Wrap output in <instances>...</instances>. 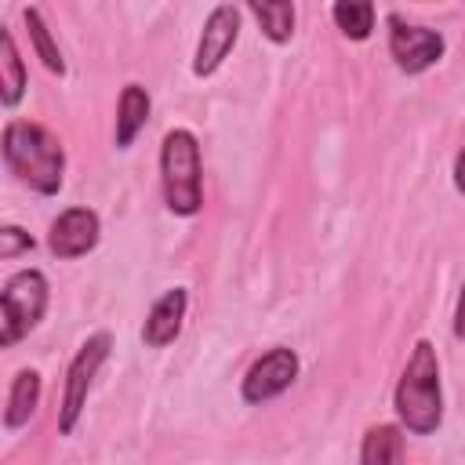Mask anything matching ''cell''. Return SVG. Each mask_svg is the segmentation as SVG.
I'll return each mask as SVG.
<instances>
[{"mask_svg": "<svg viewBox=\"0 0 465 465\" xmlns=\"http://www.w3.org/2000/svg\"><path fill=\"white\" fill-rule=\"evenodd\" d=\"M236 40H240V7L218 4L203 22V33H200V44H196V58H193V73L196 76L218 73L222 62L229 58V51L236 47Z\"/></svg>", "mask_w": 465, "mask_h": 465, "instance_id": "52a82bcc", "label": "cell"}, {"mask_svg": "<svg viewBox=\"0 0 465 465\" xmlns=\"http://www.w3.org/2000/svg\"><path fill=\"white\" fill-rule=\"evenodd\" d=\"M4 163L7 171L40 196H54L65 174V149L58 134L33 120H7L4 127Z\"/></svg>", "mask_w": 465, "mask_h": 465, "instance_id": "6da1fadb", "label": "cell"}, {"mask_svg": "<svg viewBox=\"0 0 465 465\" xmlns=\"http://www.w3.org/2000/svg\"><path fill=\"white\" fill-rule=\"evenodd\" d=\"M149 91L142 84H127L120 91V102H116V149H131V142L138 138V131L149 124Z\"/></svg>", "mask_w": 465, "mask_h": 465, "instance_id": "8fae6325", "label": "cell"}, {"mask_svg": "<svg viewBox=\"0 0 465 465\" xmlns=\"http://www.w3.org/2000/svg\"><path fill=\"white\" fill-rule=\"evenodd\" d=\"M22 251H33V236H29L25 229H18V225H4V229H0V258L11 262V258H18Z\"/></svg>", "mask_w": 465, "mask_h": 465, "instance_id": "ac0fdd59", "label": "cell"}, {"mask_svg": "<svg viewBox=\"0 0 465 465\" xmlns=\"http://www.w3.org/2000/svg\"><path fill=\"white\" fill-rule=\"evenodd\" d=\"M109 349H113L109 331H98V334H91V338L76 349V356L69 360L65 392H62V407H58V432H62V436H69V432L76 429V421H80V414H84V403H87V392H91V381H94L98 367L105 363Z\"/></svg>", "mask_w": 465, "mask_h": 465, "instance_id": "5b68a950", "label": "cell"}, {"mask_svg": "<svg viewBox=\"0 0 465 465\" xmlns=\"http://www.w3.org/2000/svg\"><path fill=\"white\" fill-rule=\"evenodd\" d=\"M247 11L258 18L262 33L272 44H287L294 36V4H287V0H265V4L262 0H251Z\"/></svg>", "mask_w": 465, "mask_h": 465, "instance_id": "9a60e30c", "label": "cell"}, {"mask_svg": "<svg viewBox=\"0 0 465 465\" xmlns=\"http://www.w3.org/2000/svg\"><path fill=\"white\" fill-rule=\"evenodd\" d=\"M25 94V65L18 58V47H15V33L4 29L0 33V98L7 109H15Z\"/></svg>", "mask_w": 465, "mask_h": 465, "instance_id": "5bb4252c", "label": "cell"}, {"mask_svg": "<svg viewBox=\"0 0 465 465\" xmlns=\"http://www.w3.org/2000/svg\"><path fill=\"white\" fill-rule=\"evenodd\" d=\"M0 312H4V331L0 341L15 345L22 341L47 312V280L40 269H22L15 276H7L4 291H0Z\"/></svg>", "mask_w": 465, "mask_h": 465, "instance_id": "277c9868", "label": "cell"}, {"mask_svg": "<svg viewBox=\"0 0 465 465\" xmlns=\"http://www.w3.org/2000/svg\"><path fill=\"white\" fill-rule=\"evenodd\" d=\"M454 338H458V341H465V283H461L458 309H454Z\"/></svg>", "mask_w": 465, "mask_h": 465, "instance_id": "d6986e66", "label": "cell"}, {"mask_svg": "<svg viewBox=\"0 0 465 465\" xmlns=\"http://www.w3.org/2000/svg\"><path fill=\"white\" fill-rule=\"evenodd\" d=\"M454 185H458V193L465 196V149H461L458 160H454Z\"/></svg>", "mask_w": 465, "mask_h": 465, "instance_id": "ffe728a7", "label": "cell"}, {"mask_svg": "<svg viewBox=\"0 0 465 465\" xmlns=\"http://www.w3.org/2000/svg\"><path fill=\"white\" fill-rule=\"evenodd\" d=\"M185 305H189V294H185L182 287H174V291H163V294L153 302L149 316H145V327H142V338H145V345H153V349H163V345H171V341L182 334Z\"/></svg>", "mask_w": 465, "mask_h": 465, "instance_id": "30bf717a", "label": "cell"}, {"mask_svg": "<svg viewBox=\"0 0 465 465\" xmlns=\"http://www.w3.org/2000/svg\"><path fill=\"white\" fill-rule=\"evenodd\" d=\"M331 15H334V25L349 40H367L371 29H374V4L371 0H349V4L341 0V4L331 7Z\"/></svg>", "mask_w": 465, "mask_h": 465, "instance_id": "2e32d148", "label": "cell"}, {"mask_svg": "<svg viewBox=\"0 0 465 465\" xmlns=\"http://www.w3.org/2000/svg\"><path fill=\"white\" fill-rule=\"evenodd\" d=\"M389 54L400 65V73L418 76L443 58V36L429 25H411L392 15L389 18Z\"/></svg>", "mask_w": 465, "mask_h": 465, "instance_id": "8992f818", "label": "cell"}, {"mask_svg": "<svg viewBox=\"0 0 465 465\" xmlns=\"http://www.w3.org/2000/svg\"><path fill=\"white\" fill-rule=\"evenodd\" d=\"M294 378H298V356H294V349L280 345V349H269L262 360L251 363L240 392L247 403H265V400H276L280 392H287Z\"/></svg>", "mask_w": 465, "mask_h": 465, "instance_id": "ba28073f", "label": "cell"}, {"mask_svg": "<svg viewBox=\"0 0 465 465\" xmlns=\"http://www.w3.org/2000/svg\"><path fill=\"white\" fill-rule=\"evenodd\" d=\"M160 185L167 211L189 218L203 207V167H200V142L193 131L174 127L163 134L160 145Z\"/></svg>", "mask_w": 465, "mask_h": 465, "instance_id": "3957f363", "label": "cell"}, {"mask_svg": "<svg viewBox=\"0 0 465 465\" xmlns=\"http://www.w3.org/2000/svg\"><path fill=\"white\" fill-rule=\"evenodd\" d=\"M36 403H40V374L36 371H18L11 378V389H7V411H4L7 432L29 425V418L36 414Z\"/></svg>", "mask_w": 465, "mask_h": 465, "instance_id": "4fadbf2b", "label": "cell"}, {"mask_svg": "<svg viewBox=\"0 0 465 465\" xmlns=\"http://www.w3.org/2000/svg\"><path fill=\"white\" fill-rule=\"evenodd\" d=\"M396 418L403 421L407 432L414 436H429L440 429L443 421V392H440V360L432 341H418L400 381H396V396H392Z\"/></svg>", "mask_w": 465, "mask_h": 465, "instance_id": "7a4b0ae2", "label": "cell"}, {"mask_svg": "<svg viewBox=\"0 0 465 465\" xmlns=\"http://www.w3.org/2000/svg\"><path fill=\"white\" fill-rule=\"evenodd\" d=\"M22 18H25V29H29V40H33V47H36V54H40V62L51 69V73H58V76H65V58H62V51H58V44L51 40V29H47V22H44V15L36 11V7H25L22 11Z\"/></svg>", "mask_w": 465, "mask_h": 465, "instance_id": "e0dca14e", "label": "cell"}, {"mask_svg": "<svg viewBox=\"0 0 465 465\" xmlns=\"http://www.w3.org/2000/svg\"><path fill=\"white\" fill-rule=\"evenodd\" d=\"M98 232H102V225L91 207H69L51 222L47 247L54 258H84L87 251H94Z\"/></svg>", "mask_w": 465, "mask_h": 465, "instance_id": "9c48e42d", "label": "cell"}, {"mask_svg": "<svg viewBox=\"0 0 465 465\" xmlns=\"http://www.w3.org/2000/svg\"><path fill=\"white\" fill-rule=\"evenodd\" d=\"M360 465H407V443L396 425H371L360 443Z\"/></svg>", "mask_w": 465, "mask_h": 465, "instance_id": "7c38bea8", "label": "cell"}]
</instances>
